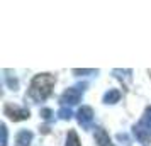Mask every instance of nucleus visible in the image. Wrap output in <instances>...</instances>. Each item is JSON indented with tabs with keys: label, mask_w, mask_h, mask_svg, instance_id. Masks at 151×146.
<instances>
[{
	"label": "nucleus",
	"mask_w": 151,
	"mask_h": 146,
	"mask_svg": "<svg viewBox=\"0 0 151 146\" xmlns=\"http://www.w3.org/2000/svg\"><path fill=\"white\" fill-rule=\"evenodd\" d=\"M119 99H121V92L116 90V88H110L109 92H105L104 102L105 104H116V102H119Z\"/></svg>",
	"instance_id": "6e6552de"
},
{
	"label": "nucleus",
	"mask_w": 151,
	"mask_h": 146,
	"mask_svg": "<svg viewBox=\"0 0 151 146\" xmlns=\"http://www.w3.org/2000/svg\"><path fill=\"white\" fill-rule=\"evenodd\" d=\"M87 88V83H78V85H73V87H70L68 90L63 92V95L60 97V102L63 105H75L80 102V99H82L83 92Z\"/></svg>",
	"instance_id": "f03ea898"
},
{
	"label": "nucleus",
	"mask_w": 151,
	"mask_h": 146,
	"mask_svg": "<svg viewBox=\"0 0 151 146\" xmlns=\"http://www.w3.org/2000/svg\"><path fill=\"white\" fill-rule=\"evenodd\" d=\"M73 73H97L95 70H73Z\"/></svg>",
	"instance_id": "2eb2a0df"
},
{
	"label": "nucleus",
	"mask_w": 151,
	"mask_h": 146,
	"mask_svg": "<svg viewBox=\"0 0 151 146\" xmlns=\"http://www.w3.org/2000/svg\"><path fill=\"white\" fill-rule=\"evenodd\" d=\"M95 143L99 146H114L109 138V134L104 131L102 127H95Z\"/></svg>",
	"instance_id": "423d86ee"
},
{
	"label": "nucleus",
	"mask_w": 151,
	"mask_h": 146,
	"mask_svg": "<svg viewBox=\"0 0 151 146\" xmlns=\"http://www.w3.org/2000/svg\"><path fill=\"white\" fill-rule=\"evenodd\" d=\"M31 141H32V132L22 129L15 138V146H31Z\"/></svg>",
	"instance_id": "0eeeda50"
},
{
	"label": "nucleus",
	"mask_w": 151,
	"mask_h": 146,
	"mask_svg": "<svg viewBox=\"0 0 151 146\" xmlns=\"http://www.w3.org/2000/svg\"><path fill=\"white\" fill-rule=\"evenodd\" d=\"M56 78L49 73H39L32 78L31 87H29V97L34 102H44L51 95V90L55 87Z\"/></svg>",
	"instance_id": "f257e3e1"
},
{
	"label": "nucleus",
	"mask_w": 151,
	"mask_h": 146,
	"mask_svg": "<svg viewBox=\"0 0 151 146\" xmlns=\"http://www.w3.org/2000/svg\"><path fill=\"white\" fill-rule=\"evenodd\" d=\"M132 129H134V136H136V138L139 139L141 143H148V141L151 139V132L148 131V129H146V127H144L141 122H137V124L134 126Z\"/></svg>",
	"instance_id": "39448f33"
},
{
	"label": "nucleus",
	"mask_w": 151,
	"mask_h": 146,
	"mask_svg": "<svg viewBox=\"0 0 151 146\" xmlns=\"http://www.w3.org/2000/svg\"><path fill=\"white\" fill-rule=\"evenodd\" d=\"M41 114H42V117H44V119H49V117H51V111H49V109H42Z\"/></svg>",
	"instance_id": "4468645a"
},
{
	"label": "nucleus",
	"mask_w": 151,
	"mask_h": 146,
	"mask_svg": "<svg viewBox=\"0 0 151 146\" xmlns=\"http://www.w3.org/2000/svg\"><path fill=\"white\" fill-rule=\"evenodd\" d=\"M139 122H141V124H143L144 127H146V129L151 132V107H148V109H146V112H144L143 119H141Z\"/></svg>",
	"instance_id": "9d476101"
},
{
	"label": "nucleus",
	"mask_w": 151,
	"mask_h": 146,
	"mask_svg": "<svg viewBox=\"0 0 151 146\" xmlns=\"http://www.w3.org/2000/svg\"><path fill=\"white\" fill-rule=\"evenodd\" d=\"M2 146H7V127H5V124H2Z\"/></svg>",
	"instance_id": "f8f14e48"
},
{
	"label": "nucleus",
	"mask_w": 151,
	"mask_h": 146,
	"mask_svg": "<svg viewBox=\"0 0 151 146\" xmlns=\"http://www.w3.org/2000/svg\"><path fill=\"white\" fill-rule=\"evenodd\" d=\"M5 80H7L9 87H10L12 90H17V80H12V78H9V75H5Z\"/></svg>",
	"instance_id": "ddd939ff"
},
{
	"label": "nucleus",
	"mask_w": 151,
	"mask_h": 146,
	"mask_svg": "<svg viewBox=\"0 0 151 146\" xmlns=\"http://www.w3.org/2000/svg\"><path fill=\"white\" fill-rule=\"evenodd\" d=\"M76 119H78V122H80V126L83 129H90L92 122H93V111H92V107H88V105L80 107L78 112H76Z\"/></svg>",
	"instance_id": "20e7f679"
},
{
	"label": "nucleus",
	"mask_w": 151,
	"mask_h": 146,
	"mask_svg": "<svg viewBox=\"0 0 151 146\" xmlns=\"http://www.w3.org/2000/svg\"><path fill=\"white\" fill-rule=\"evenodd\" d=\"M71 116H73V112H71V109H70V107H61V109L58 111V117L63 119V121L71 119Z\"/></svg>",
	"instance_id": "9b49d317"
},
{
	"label": "nucleus",
	"mask_w": 151,
	"mask_h": 146,
	"mask_svg": "<svg viewBox=\"0 0 151 146\" xmlns=\"http://www.w3.org/2000/svg\"><path fill=\"white\" fill-rule=\"evenodd\" d=\"M65 146H80V139H78V134H76L73 129L68 132V136H66V145Z\"/></svg>",
	"instance_id": "1a4fd4ad"
},
{
	"label": "nucleus",
	"mask_w": 151,
	"mask_h": 146,
	"mask_svg": "<svg viewBox=\"0 0 151 146\" xmlns=\"http://www.w3.org/2000/svg\"><path fill=\"white\" fill-rule=\"evenodd\" d=\"M4 112H5V116H9L12 121H24V119L29 117V111L27 109L19 107V105H12V104H5Z\"/></svg>",
	"instance_id": "7ed1b4c3"
}]
</instances>
